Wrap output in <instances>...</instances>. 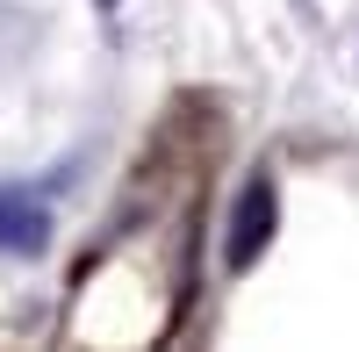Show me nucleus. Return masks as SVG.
Instances as JSON below:
<instances>
[{
    "label": "nucleus",
    "mask_w": 359,
    "mask_h": 352,
    "mask_svg": "<svg viewBox=\"0 0 359 352\" xmlns=\"http://www.w3.org/2000/svg\"><path fill=\"white\" fill-rule=\"evenodd\" d=\"M266 238H273V180H266V172H252V180L237 187V209H230L223 259H230V266H252V259L266 252Z\"/></svg>",
    "instance_id": "f257e3e1"
},
{
    "label": "nucleus",
    "mask_w": 359,
    "mask_h": 352,
    "mask_svg": "<svg viewBox=\"0 0 359 352\" xmlns=\"http://www.w3.org/2000/svg\"><path fill=\"white\" fill-rule=\"evenodd\" d=\"M50 245V216L36 209L29 194H15V187H0V252H43Z\"/></svg>",
    "instance_id": "f03ea898"
},
{
    "label": "nucleus",
    "mask_w": 359,
    "mask_h": 352,
    "mask_svg": "<svg viewBox=\"0 0 359 352\" xmlns=\"http://www.w3.org/2000/svg\"><path fill=\"white\" fill-rule=\"evenodd\" d=\"M101 8H115V0H101Z\"/></svg>",
    "instance_id": "7ed1b4c3"
}]
</instances>
